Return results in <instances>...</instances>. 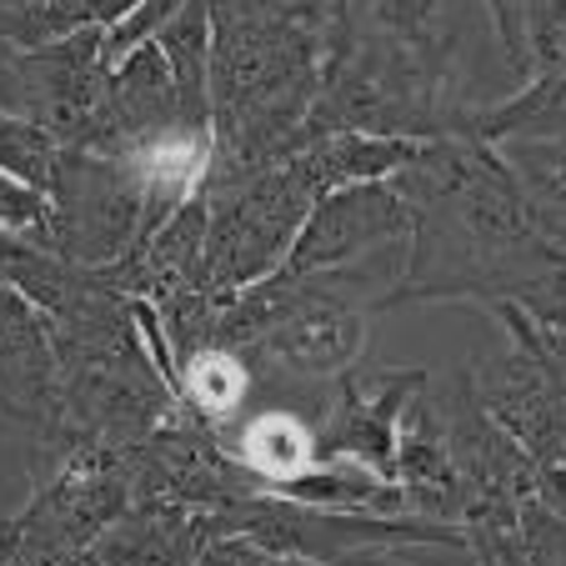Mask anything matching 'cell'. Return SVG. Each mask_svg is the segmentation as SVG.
I'll return each instance as SVG.
<instances>
[{
    "label": "cell",
    "mask_w": 566,
    "mask_h": 566,
    "mask_svg": "<svg viewBox=\"0 0 566 566\" xmlns=\"http://www.w3.org/2000/svg\"><path fill=\"white\" fill-rule=\"evenodd\" d=\"M61 566H96V562H91V556L81 552V556H71V562H61Z\"/></svg>",
    "instance_id": "obj_14"
},
{
    "label": "cell",
    "mask_w": 566,
    "mask_h": 566,
    "mask_svg": "<svg viewBox=\"0 0 566 566\" xmlns=\"http://www.w3.org/2000/svg\"><path fill=\"white\" fill-rule=\"evenodd\" d=\"M0 226L25 231L35 247H45V196L6 171H0Z\"/></svg>",
    "instance_id": "obj_11"
},
{
    "label": "cell",
    "mask_w": 566,
    "mask_h": 566,
    "mask_svg": "<svg viewBox=\"0 0 566 566\" xmlns=\"http://www.w3.org/2000/svg\"><path fill=\"white\" fill-rule=\"evenodd\" d=\"M206 196V241H201V291L231 296L286 261L301 221L316 206L321 181L301 150L266 160L247 176L201 181Z\"/></svg>",
    "instance_id": "obj_2"
},
{
    "label": "cell",
    "mask_w": 566,
    "mask_h": 566,
    "mask_svg": "<svg viewBox=\"0 0 566 566\" xmlns=\"http://www.w3.org/2000/svg\"><path fill=\"white\" fill-rule=\"evenodd\" d=\"M0 411L35 431H45L55 417L51 332L41 311L11 286H0Z\"/></svg>",
    "instance_id": "obj_7"
},
{
    "label": "cell",
    "mask_w": 566,
    "mask_h": 566,
    "mask_svg": "<svg viewBox=\"0 0 566 566\" xmlns=\"http://www.w3.org/2000/svg\"><path fill=\"white\" fill-rule=\"evenodd\" d=\"M231 532L226 512H196L176 502H130L86 556L96 566H196V556Z\"/></svg>",
    "instance_id": "obj_6"
},
{
    "label": "cell",
    "mask_w": 566,
    "mask_h": 566,
    "mask_svg": "<svg viewBox=\"0 0 566 566\" xmlns=\"http://www.w3.org/2000/svg\"><path fill=\"white\" fill-rule=\"evenodd\" d=\"M21 6H35V0H0V15H6V11H21Z\"/></svg>",
    "instance_id": "obj_13"
},
{
    "label": "cell",
    "mask_w": 566,
    "mask_h": 566,
    "mask_svg": "<svg viewBox=\"0 0 566 566\" xmlns=\"http://www.w3.org/2000/svg\"><path fill=\"white\" fill-rule=\"evenodd\" d=\"M55 136H45L41 126H31V120L11 116V111H0V171L15 176V181L35 186V191L45 196V186H51V166H55Z\"/></svg>",
    "instance_id": "obj_9"
},
{
    "label": "cell",
    "mask_w": 566,
    "mask_h": 566,
    "mask_svg": "<svg viewBox=\"0 0 566 566\" xmlns=\"http://www.w3.org/2000/svg\"><path fill=\"white\" fill-rule=\"evenodd\" d=\"M281 566H321V562H301V556H281Z\"/></svg>",
    "instance_id": "obj_15"
},
{
    "label": "cell",
    "mask_w": 566,
    "mask_h": 566,
    "mask_svg": "<svg viewBox=\"0 0 566 566\" xmlns=\"http://www.w3.org/2000/svg\"><path fill=\"white\" fill-rule=\"evenodd\" d=\"M140 176L130 160L61 146L45 186V251L71 266H111L140 241Z\"/></svg>",
    "instance_id": "obj_3"
},
{
    "label": "cell",
    "mask_w": 566,
    "mask_h": 566,
    "mask_svg": "<svg viewBox=\"0 0 566 566\" xmlns=\"http://www.w3.org/2000/svg\"><path fill=\"white\" fill-rule=\"evenodd\" d=\"M427 371H342L332 381L326 417L316 421V461H352L371 476L396 481V427Z\"/></svg>",
    "instance_id": "obj_5"
},
{
    "label": "cell",
    "mask_w": 566,
    "mask_h": 566,
    "mask_svg": "<svg viewBox=\"0 0 566 566\" xmlns=\"http://www.w3.org/2000/svg\"><path fill=\"white\" fill-rule=\"evenodd\" d=\"M407 241H411V211L401 201V191L391 186V176L386 181H352L316 196V206L301 221L296 241H291L286 261L276 271H286V276L336 271L366 256L407 251Z\"/></svg>",
    "instance_id": "obj_4"
},
{
    "label": "cell",
    "mask_w": 566,
    "mask_h": 566,
    "mask_svg": "<svg viewBox=\"0 0 566 566\" xmlns=\"http://www.w3.org/2000/svg\"><path fill=\"white\" fill-rule=\"evenodd\" d=\"M196 566H281V556L266 552L261 542H251V536H241V532H226L196 556Z\"/></svg>",
    "instance_id": "obj_12"
},
{
    "label": "cell",
    "mask_w": 566,
    "mask_h": 566,
    "mask_svg": "<svg viewBox=\"0 0 566 566\" xmlns=\"http://www.w3.org/2000/svg\"><path fill=\"white\" fill-rule=\"evenodd\" d=\"M522 41L532 75L566 71V0H522Z\"/></svg>",
    "instance_id": "obj_10"
},
{
    "label": "cell",
    "mask_w": 566,
    "mask_h": 566,
    "mask_svg": "<svg viewBox=\"0 0 566 566\" xmlns=\"http://www.w3.org/2000/svg\"><path fill=\"white\" fill-rule=\"evenodd\" d=\"M391 186L411 211V241L376 311L486 301L522 306L536 326L566 321V191L532 150L447 130L417 140Z\"/></svg>",
    "instance_id": "obj_1"
},
{
    "label": "cell",
    "mask_w": 566,
    "mask_h": 566,
    "mask_svg": "<svg viewBox=\"0 0 566 566\" xmlns=\"http://www.w3.org/2000/svg\"><path fill=\"white\" fill-rule=\"evenodd\" d=\"M457 130H471L486 146L566 150V71L532 75L506 101H492V106H467Z\"/></svg>",
    "instance_id": "obj_8"
}]
</instances>
